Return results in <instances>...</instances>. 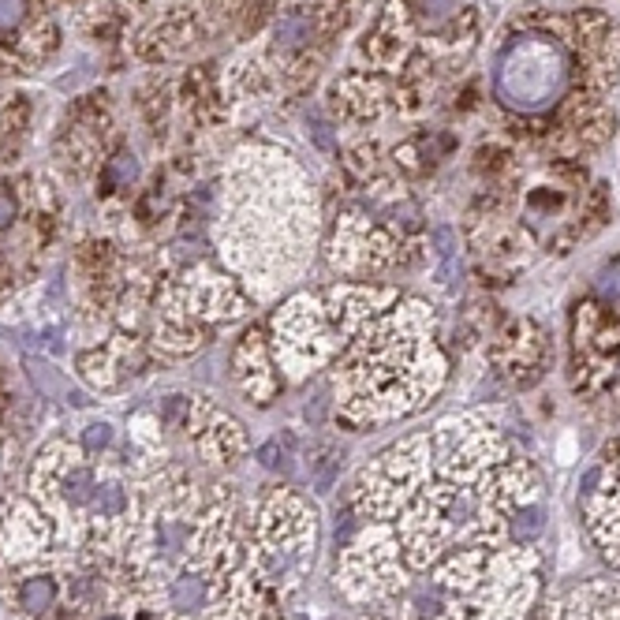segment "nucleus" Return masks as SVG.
I'll return each mask as SVG.
<instances>
[{"instance_id": "9b49d317", "label": "nucleus", "mask_w": 620, "mask_h": 620, "mask_svg": "<svg viewBox=\"0 0 620 620\" xmlns=\"http://www.w3.org/2000/svg\"><path fill=\"white\" fill-rule=\"evenodd\" d=\"M594 288H598V299H602V303H620V258L609 262V265H602V273H598Z\"/></svg>"}, {"instance_id": "4468645a", "label": "nucleus", "mask_w": 620, "mask_h": 620, "mask_svg": "<svg viewBox=\"0 0 620 620\" xmlns=\"http://www.w3.org/2000/svg\"><path fill=\"white\" fill-rule=\"evenodd\" d=\"M23 19H27V0H0V34L19 30Z\"/></svg>"}, {"instance_id": "1a4fd4ad", "label": "nucleus", "mask_w": 620, "mask_h": 620, "mask_svg": "<svg viewBox=\"0 0 620 620\" xmlns=\"http://www.w3.org/2000/svg\"><path fill=\"white\" fill-rule=\"evenodd\" d=\"M94 508H97L101 520H116V515L128 512V493H123L116 482H113V486H97V493H94Z\"/></svg>"}, {"instance_id": "423d86ee", "label": "nucleus", "mask_w": 620, "mask_h": 620, "mask_svg": "<svg viewBox=\"0 0 620 620\" xmlns=\"http://www.w3.org/2000/svg\"><path fill=\"white\" fill-rule=\"evenodd\" d=\"M542 527H546V520H542V508L539 505H524V508H515L508 515V534H512V542H520V546L539 539Z\"/></svg>"}, {"instance_id": "a211bd4d", "label": "nucleus", "mask_w": 620, "mask_h": 620, "mask_svg": "<svg viewBox=\"0 0 620 620\" xmlns=\"http://www.w3.org/2000/svg\"><path fill=\"white\" fill-rule=\"evenodd\" d=\"M101 620H123V616H113V613H109V616H101Z\"/></svg>"}, {"instance_id": "dca6fc26", "label": "nucleus", "mask_w": 620, "mask_h": 620, "mask_svg": "<svg viewBox=\"0 0 620 620\" xmlns=\"http://www.w3.org/2000/svg\"><path fill=\"white\" fill-rule=\"evenodd\" d=\"M258 460L270 467V471H288V448L281 441H270V445L258 448Z\"/></svg>"}, {"instance_id": "f257e3e1", "label": "nucleus", "mask_w": 620, "mask_h": 620, "mask_svg": "<svg viewBox=\"0 0 620 620\" xmlns=\"http://www.w3.org/2000/svg\"><path fill=\"white\" fill-rule=\"evenodd\" d=\"M568 82H572V56L565 41L546 30H527L512 38L505 53L498 56V71H493L498 101L524 116L549 113L568 94Z\"/></svg>"}, {"instance_id": "f8f14e48", "label": "nucleus", "mask_w": 620, "mask_h": 620, "mask_svg": "<svg viewBox=\"0 0 620 620\" xmlns=\"http://www.w3.org/2000/svg\"><path fill=\"white\" fill-rule=\"evenodd\" d=\"M183 542H188V524H180V520H161L157 527V546L164 553H180Z\"/></svg>"}, {"instance_id": "2eb2a0df", "label": "nucleus", "mask_w": 620, "mask_h": 620, "mask_svg": "<svg viewBox=\"0 0 620 620\" xmlns=\"http://www.w3.org/2000/svg\"><path fill=\"white\" fill-rule=\"evenodd\" d=\"M82 445H87V452H101L113 445V426L109 423H90L87 430H82Z\"/></svg>"}, {"instance_id": "f3484780", "label": "nucleus", "mask_w": 620, "mask_h": 620, "mask_svg": "<svg viewBox=\"0 0 620 620\" xmlns=\"http://www.w3.org/2000/svg\"><path fill=\"white\" fill-rule=\"evenodd\" d=\"M12 221H15V202L8 195H0V232H4Z\"/></svg>"}, {"instance_id": "f03ea898", "label": "nucleus", "mask_w": 620, "mask_h": 620, "mask_svg": "<svg viewBox=\"0 0 620 620\" xmlns=\"http://www.w3.org/2000/svg\"><path fill=\"white\" fill-rule=\"evenodd\" d=\"M546 333L534 318H515L508 322L498 337H493V359L505 374H512L515 381H534L542 374V363H546Z\"/></svg>"}, {"instance_id": "9d476101", "label": "nucleus", "mask_w": 620, "mask_h": 620, "mask_svg": "<svg viewBox=\"0 0 620 620\" xmlns=\"http://www.w3.org/2000/svg\"><path fill=\"white\" fill-rule=\"evenodd\" d=\"M135 176H138V164H135V157H128V154H120V157H113V161L105 164V183H109V188H128Z\"/></svg>"}, {"instance_id": "20e7f679", "label": "nucleus", "mask_w": 620, "mask_h": 620, "mask_svg": "<svg viewBox=\"0 0 620 620\" xmlns=\"http://www.w3.org/2000/svg\"><path fill=\"white\" fill-rule=\"evenodd\" d=\"M53 602H56V580L53 575H30V580H23V587H19V609L30 613V616L49 613Z\"/></svg>"}, {"instance_id": "ddd939ff", "label": "nucleus", "mask_w": 620, "mask_h": 620, "mask_svg": "<svg viewBox=\"0 0 620 620\" xmlns=\"http://www.w3.org/2000/svg\"><path fill=\"white\" fill-rule=\"evenodd\" d=\"M411 12H419V19H426V23H445V19L452 15V8H457V0H407Z\"/></svg>"}, {"instance_id": "7ed1b4c3", "label": "nucleus", "mask_w": 620, "mask_h": 620, "mask_svg": "<svg viewBox=\"0 0 620 620\" xmlns=\"http://www.w3.org/2000/svg\"><path fill=\"white\" fill-rule=\"evenodd\" d=\"M310 38H314V12H310V8H292V12H284V15L277 19V27H273V41H277L281 53H299V49H306Z\"/></svg>"}, {"instance_id": "39448f33", "label": "nucleus", "mask_w": 620, "mask_h": 620, "mask_svg": "<svg viewBox=\"0 0 620 620\" xmlns=\"http://www.w3.org/2000/svg\"><path fill=\"white\" fill-rule=\"evenodd\" d=\"M205 602H210V587H205L202 575L188 572L172 583V606L180 613H198V609H205Z\"/></svg>"}, {"instance_id": "0eeeda50", "label": "nucleus", "mask_w": 620, "mask_h": 620, "mask_svg": "<svg viewBox=\"0 0 620 620\" xmlns=\"http://www.w3.org/2000/svg\"><path fill=\"white\" fill-rule=\"evenodd\" d=\"M94 493H97L94 471H87V467H71V471H68V479H64V501H68V505H90V501H94Z\"/></svg>"}, {"instance_id": "6e6552de", "label": "nucleus", "mask_w": 620, "mask_h": 620, "mask_svg": "<svg viewBox=\"0 0 620 620\" xmlns=\"http://www.w3.org/2000/svg\"><path fill=\"white\" fill-rule=\"evenodd\" d=\"M337 471H340V452L337 448H318V460H310V479H314V486L325 493L329 486H333L337 479Z\"/></svg>"}]
</instances>
